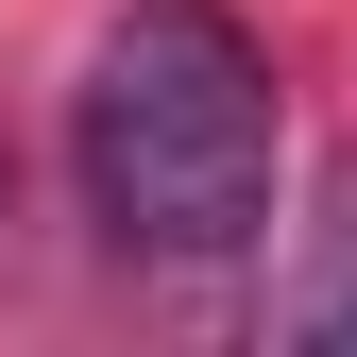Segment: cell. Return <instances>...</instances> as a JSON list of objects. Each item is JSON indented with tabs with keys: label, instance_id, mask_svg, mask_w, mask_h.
Returning <instances> with one entry per match:
<instances>
[{
	"label": "cell",
	"instance_id": "cell-1",
	"mask_svg": "<svg viewBox=\"0 0 357 357\" xmlns=\"http://www.w3.org/2000/svg\"><path fill=\"white\" fill-rule=\"evenodd\" d=\"M273 170H289V102H273V52H255L221 0L102 17V52L68 85V188H85V221H102L119 255H153V273L255 255Z\"/></svg>",
	"mask_w": 357,
	"mask_h": 357
}]
</instances>
